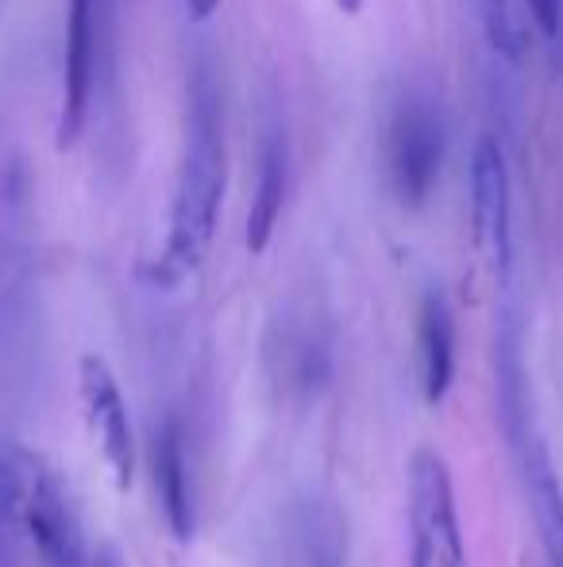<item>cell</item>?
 Returning a JSON list of instances; mask_svg holds the SVG:
<instances>
[{
	"mask_svg": "<svg viewBox=\"0 0 563 567\" xmlns=\"http://www.w3.org/2000/svg\"><path fill=\"white\" fill-rule=\"evenodd\" d=\"M417 359H421V394L440 405L456 379V317L440 286H428L417 309Z\"/></svg>",
	"mask_w": 563,
	"mask_h": 567,
	"instance_id": "cell-11",
	"label": "cell"
},
{
	"mask_svg": "<svg viewBox=\"0 0 563 567\" xmlns=\"http://www.w3.org/2000/svg\"><path fill=\"white\" fill-rule=\"evenodd\" d=\"M228 151H225V109L209 66H197L189 78L186 147H181L178 182H174L170 225L158 259L147 278L155 286H178L205 262L217 236L220 205H225Z\"/></svg>",
	"mask_w": 563,
	"mask_h": 567,
	"instance_id": "cell-1",
	"label": "cell"
},
{
	"mask_svg": "<svg viewBox=\"0 0 563 567\" xmlns=\"http://www.w3.org/2000/svg\"><path fill=\"white\" fill-rule=\"evenodd\" d=\"M267 363H271V382L279 386L282 402H313L324 390L332 374V351L329 340L313 329V324L298 321L267 343Z\"/></svg>",
	"mask_w": 563,
	"mask_h": 567,
	"instance_id": "cell-9",
	"label": "cell"
},
{
	"mask_svg": "<svg viewBox=\"0 0 563 567\" xmlns=\"http://www.w3.org/2000/svg\"><path fill=\"white\" fill-rule=\"evenodd\" d=\"M150 478L170 533L178 540L194 537V486H189V455H186V433L178 417H166L150 436Z\"/></svg>",
	"mask_w": 563,
	"mask_h": 567,
	"instance_id": "cell-10",
	"label": "cell"
},
{
	"mask_svg": "<svg viewBox=\"0 0 563 567\" xmlns=\"http://www.w3.org/2000/svg\"><path fill=\"white\" fill-rule=\"evenodd\" d=\"M444 166V120L432 109V101L402 97L386 124V174L398 205L421 209L432 197Z\"/></svg>",
	"mask_w": 563,
	"mask_h": 567,
	"instance_id": "cell-5",
	"label": "cell"
},
{
	"mask_svg": "<svg viewBox=\"0 0 563 567\" xmlns=\"http://www.w3.org/2000/svg\"><path fill=\"white\" fill-rule=\"evenodd\" d=\"M332 4H336L344 16H355V12H359V8H363V0H332Z\"/></svg>",
	"mask_w": 563,
	"mask_h": 567,
	"instance_id": "cell-17",
	"label": "cell"
},
{
	"mask_svg": "<svg viewBox=\"0 0 563 567\" xmlns=\"http://www.w3.org/2000/svg\"><path fill=\"white\" fill-rule=\"evenodd\" d=\"M409 567H467L456 486L444 455L421 449L409 463Z\"/></svg>",
	"mask_w": 563,
	"mask_h": 567,
	"instance_id": "cell-4",
	"label": "cell"
},
{
	"mask_svg": "<svg viewBox=\"0 0 563 567\" xmlns=\"http://www.w3.org/2000/svg\"><path fill=\"white\" fill-rule=\"evenodd\" d=\"M97 74V0H66V31H62V93L54 116V147L70 151L85 132Z\"/></svg>",
	"mask_w": 563,
	"mask_h": 567,
	"instance_id": "cell-7",
	"label": "cell"
},
{
	"mask_svg": "<svg viewBox=\"0 0 563 567\" xmlns=\"http://www.w3.org/2000/svg\"><path fill=\"white\" fill-rule=\"evenodd\" d=\"M279 567H344V529L321 502H298L285 522Z\"/></svg>",
	"mask_w": 563,
	"mask_h": 567,
	"instance_id": "cell-12",
	"label": "cell"
},
{
	"mask_svg": "<svg viewBox=\"0 0 563 567\" xmlns=\"http://www.w3.org/2000/svg\"><path fill=\"white\" fill-rule=\"evenodd\" d=\"M285 189H290V147H285V132L279 124L267 127L263 135V155H259V182L256 197H251L248 213V251H267L274 228H279Z\"/></svg>",
	"mask_w": 563,
	"mask_h": 567,
	"instance_id": "cell-13",
	"label": "cell"
},
{
	"mask_svg": "<svg viewBox=\"0 0 563 567\" xmlns=\"http://www.w3.org/2000/svg\"><path fill=\"white\" fill-rule=\"evenodd\" d=\"M0 525H20L35 545L43 567H90L82 522L66 498V486L28 449L0 452Z\"/></svg>",
	"mask_w": 563,
	"mask_h": 567,
	"instance_id": "cell-3",
	"label": "cell"
},
{
	"mask_svg": "<svg viewBox=\"0 0 563 567\" xmlns=\"http://www.w3.org/2000/svg\"><path fill=\"white\" fill-rule=\"evenodd\" d=\"M529 16H533V28L541 31L549 43H556L563 35V0H525Z\"/></svg>",
	"mask_w": 563,
	"mask_h": 567,
	"instance_id": "cell-15",
	"label": "cell"
},
{
	"mask_svg": "<svg viewBox=\"0 0 563 567\" xmlns=\"http://www.w3.org/2000/svg\"><path fill=\"white\" fill-rule=\"evenodd\" d=\"M77 390H82L85 421H90L93 441H97L108 471H113V483L121 491H128L132 475H136V441H132L128 405H124V394L116 386L113 367L101 355H85L82 371H77Z\"/></svg>",
	"mask_w": 563,
	"mask_h": 567,
	"instance_id": "cell-8",
	"label": "cell"
},
{
	"mask_svg": "<svg viewBox=\"0 0 563 567\" xmlns=\"http://www.w3.org/2000/svg\"><path fill=\"white\" fill-rule=\"evenodd\" d=\"M186 4H189V16H194V20H209V16L220 8V0H186Z\"/></svg>",
	"mask_w": 563,
	"mask_h": 567,
	"instance_id": "cell-16",
	"label": "cell"
},
{
	"mask_svg": "<svg viewBox=\"0 0 563 567\" xmlns=\"http://www.w3.org/2000/svg\"><path fill=\"white\" fill-rule=\"evenodd\" d=\"M471 231L475 247L494 270L505 278L513 267V189L510 163L490 135H482L471 151Z\"/></svg>",
	"mask_w": 563,
	"mask_h": 567,
	"instance_id": "cell-6",
	"label": "cell"
},
{
	"mask_svg": "<svg viewBox=\"0 0 563 567\" xmlns=\"http://www.w3.org/2000/svg\"><path fill=\"white\" fill-rule=\"evenodd\" d=\"M494 382H498V421H502L505 444L518 463L525 506L533 514L536 537L552 567H563V486L552 467L549 444H544L541 421L533 410L525 367V332L518 313H502L494 340Z\"/></svg>",
	"mask_w": 563,
	"mask_h": 567,
	"instance_id": "cell-2",
	"label": "cell"
},
{
	"mask_svg": "<svg viewBox=\"0 0 563 567\" xmlns=\"http://www.w3.org/2000/svg\"><path fill=\"white\" fill-rule=\"evenodd\" d=\"M487 47L510 66H521L533 51V16L525 0H471Z\"/></svg>",
	"mask_w": 563,
	"mask_h": 567,
	"instance_id": "cell-14",
	"label": "cell"
}]
</instances>
